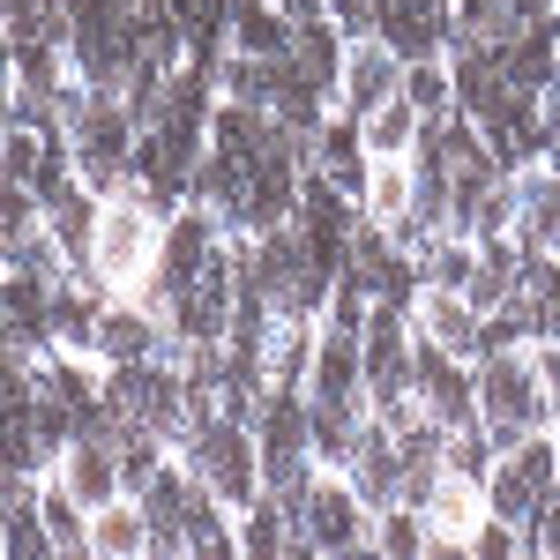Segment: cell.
Masks as SVG:
<instances>
[{
    "label": "cell",
    "instance_id": "1",
    "mask_svg": "<svg viewBox=\"0 0 560 560\" xmlns=\"http://www.w3.org/2000/svg\"><path fill=\"white\" fill-rule=\"evenodd\" d=\"M165 224H173V210H158L142 187H113V195H97L90 247H83V284H97L105 300H142V306H150L158 255H165Z\"/></svg>",
    "mask_w": 560,
    "mask_h": 560
},
{
    "label": "cell",
    "instance_id": "2",
    "mask_svg": "<svg viewBox=\"0 0 560 560\" xmlns=\"http://www.w3.org/2000/svg\"><path fill=\"white\" fill-rule=\"evenodd\" d=\"M478 427H486V441H493V456L516 448V441H530V433L560 427V388H553V374H546L538 337L493 351V359H478Z\"/></svg>",
    "mask_w": 560,
    "mask_h": 560
},
{
    "label": "cell",
    "instance_id": "3",
    "mask_svg": "<svg viewBox=\"0 0 560 560\" xmlns=\"http://www.w3.org/2000/svg\"><path fill=\"white\" fill-rule=\"evenodd\" d=\"M60 128H68V150H75V173H83L90 195H113L135 179V120L120 90H90L75 83L60 97Z\"/></svg>",
    "mask_w": 560,
    "mask_h": 560
},
{
    "label": "cell",
    "instance_id": "4",
    "mask_svg": "<svg viewBox=\"0 0 560 560\" xmlns=\"http://www.w3.org/2000/svg\"><path fill=\"white\" fill-rule=\"evenodd\" d=\"M179 456H187V471L210 486L217 501L240 516L247 501L261 493V448H255V419H232V411H217L202 427L179 441Z\"/></svg>",
    "mask_w": 560,
    "mask_h": 560
},
{
    "label": "cell",
    "instance_id": "5",
    "mask_svg": "<svg viewBox=\"0 0 560 560\" xmlns=\"http://www.w3.org/2000/svg\"><path fill=\"white\" fill-rule=\"evenodd\" d=\"M68 60L90 90H120L142 60L135 45V0H68Z\"/></svg>",
    "mask_w": 560,
    "mask_h": 560
},
{
    "label": "cell",
    "instance_id": "6",
    "mask_svg": "<svg viewBox=\"0 0 560 560\" xmlns=\"http://www.w3.org/2000/svg\"><path fill=\"white\" fill-rule=\"evenodd\" d=\"M292 516H300L314 553H374V523L382 516L366 509V493L345 478V464H314L306 493L292 501Z\"/></svg>",
    "mask_w": 560,
    "mask_h": 560
},
{
    "label": "cell",
    "instance_id": "7",
    "mask_svg": "<svg viewBox=\"0 0 560 560\" xmlns=\"http://www.w3.org/2000/svg\"><path fill=\"white\" fill-rule=\"evenodd\" d=\"M486 493H493V516L523 530L560 493V433H530L516 448H501L493 471H486Z\"/></svg>",
    "mask_w": 560,
    "mask_h": 560
},
{
    "label": "cell",
    "instance_id": "8",
    "mask_svg": "<svg viewBox=\"0 0 560 560\" xmlns=\"http://www.w3.org/2000/svg\"><path fill=\"white\" fill-rule=\"evenodd\" d=\"M366 31L396 45L404 60H448L464 15H456V0H366Z\"/></svg>",
    "mask_w": 560,
    "mask_h": 560
},
{
    "label": "cell",
    "instance_id": "9",
    "mask_svg": "<svg viewBox=\"0 0 560 560\" xmlns=\"http://www.w3.org/2000/svg\"><path fill=\"white\" fill-rule=\"evenodd\" d=\"M427 553H471L478 523L493 516V493H486V478L478 471H456L448 456H441V478H433L427 493Z\"/></svg>",
    "mask_w": 560,
    "mask_h": 560
},
{
    "label": "cell",
    "instance_id": "10",
    "mask_svg": "<svg viewBox=\"0 0 560 560\" xmlns=\"http://www.w3.org/2000/svg\"><path fill=\"white\" fill-rule=\"evenodd\" d=\"M411 388H419V404H427L433 427H478V366L471 359H456V351H441L419 337L411 351Z\"/></svg>",
    "mask_w": 560,
    "mask_h": 560
},
{
    "label": "cell",
    "instance_id": "11",
    "mask_svg": "<svg viewBox=\"0 0 560 560\" xmlns=\"http://www.w3.org/2000/svg\"><path fill=\"white\" fill-rule=\"evenodd\" d=\"M509 195H516V247L538 261H560V165L553 158H530L509 173Z\"/></svg>",
    "mask_w": 560,
    "mask_h": 560
},
{
    "label": "cell",
    "instance_id": "12",
    "mask_svg": "<svg viewBox=\"0 0 560 560\" xmlns=\"http://www.w3.org/2000/svg\"><path fill=\"white\" fill-rule=\"evenodd\" d=\"M404 90V52L396 45H382L374 31H359V38L345 45V75H337V113H351V120H366L382 97H396Z\"/></svg>",
    "mask_w": 560,
    "mask_h": 560
},
{
    "label": "cell",
    "instance_id": "13",
    "mask_svg": "<svg viewBox=\"0 0 560 560\" xmlns=\"http://www.w3.org/2000/svg\"><path fill=\"white\" fill-rule=\"evenodd\" d=\"M345 478L366 493V509H374V516L404 501V448H396V433H388L382 419H366V427H359V441H351V456H345Z\"/></svg>",
    "mask_w": 560,
    "mask_h": 560
},
{
    "label": "cell",
    "instance_id": "14",
    "mask_svg": "<svg viewBox=\"0 0 560 560\" xmlns=\"http://www.w3.org/2000/svg\"><path fill=\"white\" fill-rule=\"evenodd\" d=\"M292 31L300 15L277 0H224V45L247 60H292Z\"/></svg>",
    "mask_w": 560,
    "mask_h": 560
},
{
    "label": "cell",
    "instance_id": "15",
    "mask_svg": "<svg viewBox=\"0 0 560 560\" xmlns=\"http://www.w3.org/2000/svg\"><path fill=\"white\" fill-rule=\"evenodd\" d=\"M411 337H427V345L471 359L478 351V306L464 300V292H448V284H419V300H411Z\"/></svg>",
    "mask_w": 560,
    "mask_h": 560
},
{
    "label": "cell",
    "instance_id": "16",
    "mask_svg": "<svg viewBox=\"0 0 560 560\" xmlns=\"http://www.w3.org/2000/svg\"><path fill=\"white\" fill-rule=\"evenodd\" d=\"M359 210H366V224H382V232H404L411 210H419V158H411V150H404V158H374Z\"/></svg>",
    "mask_w": 560,
    "mask_h": 560
},
{
    "label": "cell",
    "instance_id": "17",
    "mask_svg": "<svg viewBox=\"0 0 560 560\" xmlns=\"http://www.w3.org/2000/svg\"><path fill=\"white\" fill-rule=\"evenodd\" d=\"M314 173H329L345 195H366V165H374V150H366V128L351 120V113H329L322 128H314V158H306Z\"/></svg>",
    "mask_w": 560,
    "mask_h": 560
},
{
    "label": "cell",
    "instance_id": "18",
    "mask_svg": "<svg viewBox=\"0 0 560 560\" xmlns=\"http://www.w3.org/2000/svg\"><path fill=\"white\" fill-rule=\"evenodd\" d=\"M345 23L322 8V15H300V31H292V60H300V75H314V83L337 97V75H345Z\"/></svg>",
    "mask_w": 560,
    "mask_h": 560
},
{
    "label": "cell",
    "instance_id": "19",
    "mask_svg": "<svg viewBox=\"0 0 560 560\" xmlns=\"http://www.w3.org/2000/svg\"><path fill=\"white\" fill-rule=\"evenodd\" d=\"M90 553H105V560L150 553V516H142V501H135V493L105 501V509H90Z\"/></svg>",
    "mask_w": 560,
    "mask_h": 560
},
{
    "label": "cell",
    "instance_id": "20",
    "mask_svg": "<svg viewBox=\"0 0 560 560\" xmlns=\"http://www.w3.org/2000/svg\"><path fill=\"white\" fill-rule=\"evenodd\" d=\"M38 509L52 530V553H90V509L75 501V486L60 471H38Z\"/></svg>",
    "mask_w": 560,
    "mask_h": 560
},
{
    "label": "cell",
    "instance_id": "21",
    "mask_svg": "<svg viewBox=\"0 0 560 560\" xmlns=\"http://www.w3.org/2000/svg\"><path fill=\"white\" fill-rule=\"evenodd\" d=\"M359 128H366V150H374V158H404V150H419V135H427V113H419V105L396 90V97H382V105H374Z\"/></svg>",
    "mask_w": 560,
    "mask_h": 560
},
{
    "label": "cell",
    "instance_id": "22",
    "mask_svg": "<svg viewBox=\"0 0 560 560\" xmlns=\"http://www.w3.org/2000/svg\"><path fill=\"white\" fill-rule=\"evenodd\" d=\"M523 300H530V322H538V345H560V261L523 255Z\"/></svg>",
    "mask_w": 560,
    "mask_h": 560
},
{
    "label": "cell",
    "instance_id": "23",
    "mask_svg": "<svg viewBox=\"0 0 560 560\" xmlns=\"http://www.w3.org/2000/svg\"><path fill=\"white\" fill-rule=\"evenodd\" d=\"M404 97L441 120V113H456V75H448V60H404Z\"/></svg>",
    "mask_w": 560,
    "mask_h": 560
},
{
    "label": "cell",
    "instance_id": "24",
    "mask_svg": "<svg viewBox=\"0 0 560 560\" xmlns=\"http://www.w3.org/2000/svg\"><path fill=\"white\" fill-rule=\"evenodd\" d=\"M374 553H427V516L411 509V501H396V509H382V523H374Z\"/></svg>",
    "mask_w": 560,
    "mask_h": 560
},
{
    "label": "cell",
    "instance_id": "25",
    "mask_svg": "<svg viewBox=\"0 0 560 560\" xmlns=\"http://www.w3.org/2000/svg\"><path fill=\"white\" fill-rule=\"evenodd\" d=\"M277 8H292V15H322V8H329V15H337V0H277Z\"/></svg>",
    "mask_w": 560,
    "mask_h": 560
},
{
    "label": "cell",
    "instance_id": "26",
    "mask_svg": "<svg viewBox=\"0 0 560 560\" xmlns=\"http://www.w3.org/2000/svg\"><path fill=\"white\" fill-rule=\"evenodd\" d=\"M0 142H8V113H0Z\"/></svg>",
    "mask_w": 560,
    "mask_h": 560
}]
</instances>
